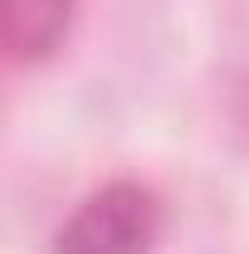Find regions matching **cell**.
Masks as SVG:
<instances>
[{
	"mask_svg": "<svg viewBox=\"0 0 249 254\" xmlns=\"http://www.w3.org/2000/svg\"><path fill=\"white\" fill-rule=\"evenodd\" d=\"M78 0H0V59L44 64L63 49Z\"/></svg>",
	"mask_w": 249,
	"mask_h": 254,
	"instance_id": "obj_2",
	"label": "cell"
},
{
	"mask_svg": "<svg viewBox=\"0 0 249 254\" xmlns=\"http://www.w3.org/2000/svg\"><path fill=\"white\" fill-rule=\"evenodd\" d=\"M166 205L142 181H108L88 190L49 240V254H152Z\"/></svg>",
	"mask_w": 249,
	"mask_h": 254,
	"instance_id": "obj_1",
	"label": "cell"
}]
</instances>
